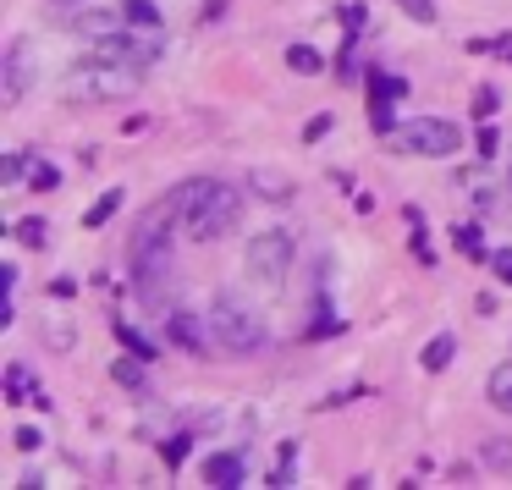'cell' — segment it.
I'll return each instance as SVG.
<instances>
[{
    "label": "cell",
    "instance_id": "26",
    "mask_svg": "<svg viewBox=\"0 0 512 490\" xmlns=\"http://www.w3.org/2000/svg\"><path fill=\"white\" fill-rule=\"evenodd\" d=\"M397 6L413 17V23H435V6H430V0H397Z\"/></svg>",
    "mask_w": 512,
    "mask_h": 490
},
{
    "label": "cell",
    "instance_id": "13",
    "mask_svg": "<svg viewBox=\"0 0 512 490\" xmlns=\"http://www.w3.org/2000/svg\"><path fill=\"white\" fill-rule=\"evenodd\" d=\"M485 397L496 402L501 413H512V364H501V369H490V380H485Z\"/></svg>",
    "mask_w": 512,
    "mask_h": 490
},
{
    "label": "cell",
    "instance_id": "23",
    "mask_svg": "<svg viewBox=\"0 0 512 490\" xmlns=\"http://www.w3.org/2000/svg\"><path fill=\"white\" fill-rule=\"evenodd\" d=\"M116 336H122V347H133L138 358H155V347H149V342H144V336H138L127 320H116Z\"/></svg>",
    "mask_w": 512,
    "mask_h": 490
},
{
    "label": "cell",
    "instance_id": "7",
    "mask_svg": "<svg viewBox=\"0 0 512 490\" xmlns=\"http://www.w3.org/2000/svg\"><path fill=\"white\" fill-rule=\"evenodd\" d=\"M28 39H12V50H6V72H0V105H23V94H28Z\"/></svg>",
    "mask_w": 512,
    "mask_h": 490
},
{
    "label": "cell",
    "instance_id": "22",
    "mask_svg": "<svg viewBox=\"0 0 512 490\" xmlns=\"http://www.w3.org/2000/svg\"><path fill=\"white\" fill-rule=\"evenodd\" d=\"M188 452H193V446H188V435H171V441H160V457H166L171 468H182V463H188Z\"/></svg>",
    "mask_w": 512,
    "mask_h": 490
},
{
    "label": "cell",
    "instance_id": "12",
    "mask_svg": "<svg viewBox=\"0 0 512 490\" xmlns=\"http://www.w3.org/2000/svg\"><path fill=\"white\" fill-rule=\"evenodd\" d=\"M204 479H210V485H243V457H237V452H215L210 463H204Z\"/></svg>",
    "mask_w": 512,
    "mask_h": 490
},
{
    "label": "cell",
    "instance_id": "4",
    "mask_svg": "<svg viewBox=\"0 0 512 490\" xmlns=\"http://www.w3.org/2000/svg\"><path fill=\"white\" fill-rule=\"evenodd\" d=\"M391 149H402V155H424V160H446L457 155V144H463V133H457L446 116H413V122H397L386 133Z\"/></svg>",
    "mask_w": 512,
    "mask_h": 490
},
{
    "label": "cell",
    "instance_id": "3",
    "mask_svg": "<svg viewBox=\"0 0 512 490\" xmlns=\"http://www.w3.org/2000/svg\"><path fill=\"white\" fill-rule=\"evenodd\" d=\"M127 259H133V281L138 287H155L171 265V204L149 210L144 221L133 226V243H127Z\"/></svg>",
    "mask_w": 512,
    "mask_h": 490
},
{
    "label": "cell",
    "instance_id": "17",
    "mask_svg": "<svg viewBox=\"0 0 512 490\" xmlns=\"http://www.w3.org/2000/svg\"><path fill=\"white\" fill-rule=\"evenodd\" d=\"M122 17H127V28H144V34H155V28H160V12L149 6V0H127Z\"/></svg>",
    "mask_w": 512,
    "mask_h": 490
},
{
    "label": "cell",
    "instance_id": "25",
    "mask_svg": "<svg viewBox=\"0 0 512 490\" xmlns=\"http://www.w3.org/2000/svg\"><path fill=\"white\" fill-rule=\"evenodd\" d=\"M28 171H34V177H28V182H34V188H56V182H61V171L56 166H50V160H34V166H28Z\"/></svg>",
    "mask_w": 512,
    "mask_h": 490
},
{
    "label": "cell",
    "instance_id": "14",
    "mask_svg": "<svg viewBox=\"0 0 512 490\" xmlns=\"http://www.w3.org/2000/svg\"><path fill=\"white\" fill-rule=\"evenodd\" d=\"M144 364H149V358H116V369H111V375H116V386H127V391H149V380H144Z\"/></svg>",
    "mask_w": 512,
    "mask_h": 490
},
{
    "label": "cell",
    "instance_id": "28",
    "mask_svg": "<svg viewBox=\"0 0 512 490\" xmlns=\"http://www.w3.org/2000/svg\"><path fill=\"white\" fill-rule=\"evenodd\" d=\"M490 270H496V281L512 287V248H496V254H490Z\"/></svg>",
    "mask_w": 512,
    "mask_h": 490
},
{
    "label": "cell",
    "instance_id": "29",
    "mask_svg": "<svg viewBox=\"0 0 512 490\" xmlns=\"http://www.w3.org/2000/svg\"><path fill=\"white\" fill-rule=\"evenodd\" d=\"M474 149H479V155H496V127H490V122H479V133H474Z\"/></svg>",
    "mask_w": 512,
    "mask_h": 490
},
{
    "label": "cell",
    "instance_id": "31",
    "mask_svg": "<svg viewBox=\"0 0 512 490\" xmlns=\"http://www.w3.org/2000/svg\"><path fill=\"white\" fill-rule=\"evenodd\" d=\"M12 441H17V452H39V430H17Z\"/></svg>",
    "mask_w": 512,
    "mask_h": 490
},
{
    "label": "cell",
    "instance_id": "10",
    "mask_svg": "<svg viewBox=\"0 0 512 490\" xmlns=\"http://www.w3.org/2000/svg\"><path fill=\"white\" fill-rule=\"evenodd\" d=\"M210 188H215V177H188L182 188H171V193H166L171 215H177V221H188V215L204 204V193H210Z\"/></svg>",
    "mask_w": 512,
    "mask_h": 490
},
{
    "label": "cell",
    "instance_id": "21",
    "mask_svg": "<svg viewBox=\"0 0 512 490\" xmlns=\"http://www.w3.org/2000/svg\"><path fill=\"white\" fill-rule=\"evenodd\" d=\"M23 171H28V155H6V160H0V188H17Z\"/></svg>",
    "mask_w": 512,
    "mask_h": 490
},
{
    "label": "cell",
    "instance_id": "15",
    "mask_svg": "<svg viewBox=\"0 0 512 490\" xmlns=\"http://www.w3.org/2000/svg\"><path fill=\"white\" fill-rule=\"evenodd\" d=\"M479 457H485V468H501V474H512V435H490V441L479 446Z\"/></svg>",
    "mask_w": 512,
    "mask_h": 490
},
{
    "label": "cell",
    "instance_id": "19",
    "mask_svg": "<svg viewBox=\"0 0 512 490\" xmlns=\"http://www.w3.org/2000/svg\"><path fill=\"white\" fill-rule=\"evenodd\" d=\"M287 67L292 72H309V78H314L325 61H320V50H314V45H287Z\"/></svg>",
    "mask_w": 512,
    "mask_h": 490
},
{
    "label": "cell",
    "instance_id": "16",
    "mask_svg": "<svg viewBox=\"0 0 512 490\" xmlns=\"http://www.w3.org/2000/svg\"><path fill=\"white\" fill-rule=\"evenodd\" d=\"M452 353H457V336H430V342H424V369H446L452 364Z\"/></svg>",
    "mask_w": 512,
    "mask_h": 490
},
{
    "label": "cell",
    "instance_id": "5",
    "mask_svg": "<svg viewBox=\"0 0 512 490\" xmlns=\"http://www.w3.org/2000/svg\"><path fill=\"white\" fill-rule=\"evenodd\" d=\"M237 215H243V193L226 188V182H215L210 193H204V204L182 221V232L193 237V243H221V237L237 232Z\"/></svg>",
    "mask_w": 512,
    "mask_h": 490
},
{
    "label": "cell",
    "instance_id": "30",
    "mask_svg": "<svg viewBox=\"0 0 512 490\" xmlns=\"http://www.w3.org/2000/svg\"><path fill=\"white\" fill-rule=\"evenodd\" d=\"M325 133H331V116H314V122L303 127V144H320Z\"/></svg>",
    "mask_w": 512,
    "mask_h": 490
},
{
    "label": "cell",
    "instance_id": "24",
    "mask_svg": "<svg viewBox=\"0 0 512 490\" xmlns=\"http://www.w3.org/2000/svg\"><path fill=\"white\" fill-rule=\"evenodd\" d=\"M254 188H259V193H270V199H287V193H292V182H281L276 171H259V177H254Z\"/></svg>",
    "mask_w": 512,
    "mask_h": 490
},
{
    "label": "cell",
    "instance_id": "2",
    "mask_svg": "<svg viewBox=\"0 0 512 490\" xmlns=\"http://www.w3.org/2000/svg\"><path fill=\"white\" fill-rule=\"evenodd\" d=\"M210 336L221 342V353H259V347L270 342L265 320H259V309H248L243 298H232V292H221V298L210 303Z\"/></svg>",
    "mask_w": 512,
    "mask_h": 490
},
{
    "label": "cell",
    "instance_id": "9",
    "mask_svg": "<svg viewBox=\"0 0 512 490\" xmlns=\"http://www.w3.org/2000/svg\"><path fill=\"white\" fill-rule=\"evenodd\" d=\"M166 336L182 347V353H204V347L215 342V336H210V320H199V314H188V309H177V314L166 320Z\"/></svg>",
    "mask_w": 512,
    "mask_h": 490
},
{
    "label": "cell",
    "instance_id": "27",
    "mask_svg": "<svg viewBox=\"0 0 512 490\" xmlns=\"http://www.w3.org/2000/svg\"><path fill=\"white\" fill-rule=\"evenodd\" d=\"M496 105H501L496 89H479V94H474V116H479V122H485V116H496Z\"/></svg>",
    "mask_w": 512,
    "mask_h": 490
},
{
    "label": "cell",
    "instance_id": "1",
    "mask_svg": "<svg viewBox=\"0 0 512 490\" xmlns=\"http://www.w3.org/2000/svg\"><path fill=\"white\" fill-rule=\"evenodd\" d=\"M144 67H127V61H111V56H89L67 72V100L72 105H100V100H122V94L138 89Z\"/></svg>",
    "mask_w": 512,
    "mask_h": 490
},
{
    "label": "cell",
    "instance_id": "6",
    "mask_svg": "<svg viewBox=\"0 0 512 490\" xmlns=\"http://www.w3.org/2000/svg\"><path fill=\"white\" fill-rule=\"evenodd\" d=\"M243 265H248V281H254V287L276 292L281 281H287V270H292V237L287 232L254 237V243H248V254H243Z\"/></svg>",
    "mask_w": 512,
    "mask_h": 490
},
{
    "label": "cell",
    "instance_id": "8",
    "mask_svg": "<svg viewBox=\"0 0 512 490\" xmlns=\"http://www.w3.org/2000/svg\"><path fill=\"white\" fill-rule=\"evenodd\" d=\"M402 94H408V83H402V78H391V72H369V116H375L380 133H391V111H386V105L402 100Z\"/></svg>",
    "mask_w": 512,
    "mask_h": 490
},
{
    "label": "cell",
    "instance_id": "32",
    "mask_svg": "<svg viewBox=\"0 0 512 490\" xmlns=\"http://www.w3.org/2000/svg\"><path fill=\"white\" fill-rule=\"evenodd\" d=\"M56 6H72V0H56Z\"/></svg>",
    "mask_w": 512,
    "mask_h": 490
},
{
    "label": "cell",
    "instance_id": "18",
    "mask_svg": "<svg viewBox=\"0 0 512 490\" xmlns=\"http://www.w3.org/2000/svg\"><path fill=\"white\" fill-rule=\"evenodd\" d=\"M122 210V188H111V193H100V199H94V210L83 215V226H105L111 221V215Z\"/></svg>",
    "mask_w": 512,
    "mask_h": 490
},
{
    "label": "cell",
    "instance_id": "20",
    "mask_svg": "<svg viewBox=\"0 0 512 490\" xmlns=\"http://www.w3.org/2000/svg\"><path fill=\"white\" fill-rule=\"evenodd\" d=\"M17 243H28V248H45V243H50V226L39 221V215H23V221H17Z\"/></svg>",
    "mask_w": 512,
    "mask_h": 490
},
{
    "label": "cell",
    "instance_id": "11",
    "mask_svg": "<svg viewBox=\"0 0 512 490\" xmlns=\"http://www.w3.org/2000/svg\"><path fill=\"white\" fill-rule=\"evenodd\" d=\"M6 402H39V408H45L50 397L34 386V375H28L23 364H12V369H6Z\"/></svg>",
    "mask_w": 512,
    "mask_h": 490
}]
</instances>
